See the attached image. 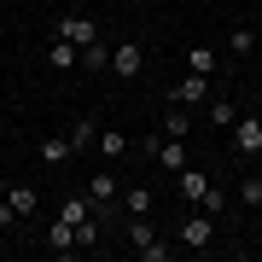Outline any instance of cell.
Segmentation results:
<instances>
[{
    "label": "cell",
    "mask_w": 262,
    "mask_h": 262,
    "mask_svg": "<svg viewBox=\"0 0 262 262\" xmlns=\"http://www.w3.org/2000/svg\"><path fill=\"white\" fill-rule=\"evenodd\" d=\"M146 151H151V163H158V169H169V175H181V169H187V146H181L175 134H158V140H146Z\"/></svg>",
    "instance_id": "1"
},
{
    "label": "cell",
    "mask_w": 262,
    "mask_h": 262,
    "mask_svg": "<svg viewBox=\"0 0 262 262\" xmlns=\"http://www.w3.org/2000/svg\"><path fill=\"white\" fill-rule=\"evenodd\" d=\"M175 239H181V245H192V251H204V245L215 239V215H210V210H198V215H187V222L175 227Z\"/></svg>",
    "instance_id": "2"
},
{
    "label": "cell",
    "mask_w": 262,
    "mask_h": 262,
    "mask_svg": "<svg viewBox=\"0 0 262 262\" xmlns=\"http://www.w3.org/2000/svg\"><path fill=\"white\" fill-rule=\"evenodd\" d=\"M233 151H239V158H256V151H262V117L256 111H245L233 122Z\"/></svg>",
    "instance_id": "3"
},
{
    "label": "cell",
    "mask_w": 262,
    "mask_h": 262,
    "mask_svg": "<svg viewBox=\"0 0 262 262\" xmlns=\"http://www.w3.org/2000/svg\"><path fill=\"white\" fill-rule=\"evenodd\" d=\"M169 99L175 105H210V76H198V70H187L175 88H169Z\"/></svg>",
    "instance_id": "4"
},
{
    "label": "cell",
    "mask_w": 262,
    "mask_h": 262,
    "mask_svg": "<svg viewBox=\"0 0 262 262\" xmlns=\"http://www.w3.org/2000/svg\"><path fill=\"white\" fill-rule=\"evenodd\" d=\"M140 64H146V47H140V41L111 47V76H122V82H128V76H140Z\"/></svg>",
    "instance_id": "5"
},
{
    "label": "cell",
    "mask_w": 262,
    "mask_h": 262,
    "mask_svg": "<svg viewBox=\"0 0 262 262\" xmlns=\"http://www.w3.org/2000/svg\"><path fill=\"white\" fill-rule=\"evenodd\" d=\"M53 35H64V41H76V47H88V41H99V29H94V18H82V12H76V18H58V24H53Z\"/></svg>",
    "instance_id": "6"
},
{
    "label": "cell",
    "mask_w": 262,
    "mask_h": 262,
    "mask_svg": "<svg viewBox=\"0 0 262 262\" xmlns=\"http://www.w3.org/2000/svg\"><path fill=\"white\" fill-rule=\"evenodd\" d=\"M169 181H175V192H181V198H192V204H198V198H204V192L215 187V181L204 175V169H192V163L181 169V175H169Z\"/></svg>",
    "instance_id": "7"
},
{
    "label": "cell",
    "mask_w": 262,
    "mask_h": 262,
    "mask_svg": "<svg viewBox=\"0 0 262 262\" xmlns=\"http://www.w3.org/2000/svg\"><path fill=\"white\" fill-rule=\"evenodd\" d=\"M47 64H53V70H82V47H76V41H64V35H53Z\"/></svg>",
    "instance_id": "8"
},
{
    "label": "cell",
    "mask_w": 262,
    "mask_h": 262,
    "mask_svg": "<svg viewBox=\"0 0 262 262\" xmlns=\"http://www.w3.org/2000/svg\"><path fill=\"white\" fill-rule=\"evenodd\" d=\"M35 158L58 169V163H70V158H76V146H70V134H47V140L35 146Z\"/></svg>",
    "instance_id": "9"
},
{
    "label": "cell",
    "mask_w": 262,
    "mask_h": 262,
    "mask_svg": "<svg viewBox=\"0 0 262 262\" xmlns=\"http://www.w3.org/2000/svg\"><path fill=\"white\" fill-rule=\"evenodd\" d=\"M88 215H94V198H88V192H70L64 204H58V222H70V227H82Z\"/></svg>",
    "instance_id": "10"
},
{
    "label": "cell",
    "mask_w": 262,
    "mask_h": 262,
    "mask_svg": "<svg viewBox=\"0 0 262 262\" xmlns=\"http://www.w3.org/2000/svg\"><path fill=\"white\" fill-rule=\"evenodd\" d=\"M122 187H117V175L111 169H94V175H88V198H94V204H111Z\"/></svg>",
    "instance_id": "11"
},
{
    "label": "cell",
    "mask_w": 262,
    "mask_h": 262,
    "mask_svg": "<svg viewBox=\"0 0 262 262\" xmlns=\"http://www.w3.org/2000/svg\"><path fill=\"white\" fill-rule=\"evenodd\" d=\"M0 198H6V204L18 210V215H35V204H41V192L29 187V181H18V187H6V192H0Z\"/></svg>",
    "instance_id": "12"
},
{
    "label": "cell",
    "mask_w": 262,
    "mask_h": 262,
    "mask_svg": "<svg viewBox=\"0 0 262 262\" xmlns=\"http://www.w3.org/2000/svg\"><path fill=\"white\" fill-rule=\"evenodd\" d=\"M47 251H53V256H70V251H76V227H70V222H53V227H47Z\"/></svg>",
    "instance_id": "13"
},
{
    "label": "cell",
    "mask_w": 262,
    "mask_h": 262,
    "mask_svg": "<svg viewBox=\"0 0 262 262\" xmlns=\"http://www.w3.org/2000/svg\"><path fill=\"white\" fill-rule=\"evenodd\" d=\"M82 70H111V47L105 41H88L82 47Z\"/></svg>",
    "instance_id": "14"
},
{
    "label": "cell",
    "mask_w": 262,
    "mask_h": 262,
    "mask_svg": "<svg viewBox=\"0 0 262 262\" xmlns=\"http://www.w3.org/2000/svg\"><path fill=\"white\" fill-rule=\"evenodd\" d=\"M94 151H99V158H122V151H128V140H122L117 128H99V140H94Z\"/></svg>",
    "instance_id": "15"
},
{
    "label": "cell",
    "mask_w": 262,
    "mask_h": 262,
    "mask_svg": "<svg viewBox=\"0 0 262 262\" xmlns=\"http://www.w3.org/2000/svg\"><path fill=\"white\" fill-rule=\"evenodd\" d=\"M94 140H99V122H94V117H82V122L70 128V146H76V151H88Z\"/></svg>",
    "instance_id": "16"
},
{
    "label": "cell",
    "mask_w": 262,
    "mask_h": 262,
    "mask_svg": "<svg viewBox=\"0 0 262 262\" xmlns=\"http://www.w3.org/2000/svg\"><path fill=\"white\" fill-rule=\"evenodd\" d=\"M151 239H158V227H151L146 215H128V245H134V251H140V245H151Z\"/></svg>",
    "instance_id": "17"
},
{
    "label": "cell",
    "mask_w": 262,
    "mask_h": 262,
    "mask_svg": "<svg viewBox=\"0 0 262 262\" xmlns=\"http://www.w3.org/2000/svg\"><path fill=\"white\" fill-rule=\"evenodd\" d=\"M227 53H233V58H245V53H256V29H233V35H227Z\"/></svg>",
    "instance_id": "18"
},
{
    "label": "cell",
    "mask_w": 262,
    "mask_h": 262,
    "mask_svg": "<svg viewBox=\"0 0 262 262\" xmlns=\"http://www.w3.org/2000/svg\"><path fill=\"white\" fill-rule=\"evenodd\" d=\"M187 70H198V76H215V53H210V47H187Z\"/></svg>",
    "instance_id": "19"
},
{
    "label": "cell",
    "mask_w": 262,
    "mask_h": 262,
    "mask_svg": "<svg viewBox=\"0 0 262 262\" xmlns=\"http://www.w3.org/2000/svg\"><path fill=\"white\" fill-rule=\"evenodd\" d=\"M187 128H192V111H187V105H175V111H169V122H163V134L187 140Z\"/></svg>",
    "instance_id": "20"
},
{
    "label": "cell",
    "mask_w": 262,
    "mask_h": 262,
    "mask_svg": "<svg viewBox=\"0 0 262 262\" xmlns=\"http://www.w3.org/2000/svg\"><path fill=\"white\" fill-rule=\"evenodd\" d=\"M210 122H215V128H233V122H239V105H227V99H210Z\"/></svg>",
    "instance_id": "21"
},
{
    "label": "cell",
    "mask_w": 262,
    "mask_h": 262,
    "mask_svg": "<svg viewBox=\"0 0 262 262\" xmlns=\"http://www.w3.org/2000/svg\"><path fill=\"white\" fill-rule=\"evenodd\" d=\"M151 204H158V198L146 187H128V215H151Z\"/></svg>",
    "instance_id": "22"
},
{
    "label": "cell",
    "mask_w": 262,
    "mask_h": 262,
    "mask_svg": "<svg viewBox=\"0 0 262 262\" xmlns=\"http://www.w3.org/2000/svg\"><path fill=\"white\" fill-rule=\"evenodd\" d=\"M94 245H99V222H94V215H88V222L76 227V251H94Z\"/></svg>",
    "instance_id": "23"
},
{
    "label": "cell",
    "mask_w": 262,
    "mask_h": 262,
    "mask_svg": "<svg viewBox=\"0 0 262 262\" xmlns=\"http://www.w3.org/2000/svg\"><path fill=\"white\" fill-rule=\"evenodd\" d=\"M198 210H210V215H222V210H227V198H222V187H210L204 198H198Z\"/></svg>",
    "instance_id": "24"
},
{
    "label": "cell",
    "mask_w": 262,
    "mask_h": 262,
    "mask_svg": "<svg viewBox=\"0 0 262 262\" xmlns=\"http://www.w3.org/2000/svg\"><path fill=\"white\" fill-rule=\"evenodd\" d=\"M12 222H24V215H18V210H12V204H6V198H0V233H12Z\"/></svg>",
    "instance_id": "25"
},
{
    "label": "cell",
    "mask_w": 262,
    "mask_h": 262,
    "mask_svg": "<svg viewBox=\"0 0 262 262\" xmlns=\"http://www.w3.org/2000/svg\"><path fill=\"white\" fill-rule=\"evenodd\" d=\"M0 140H6V117H0Z\"/></svg>",
    "instance_id": "26"
},
{
    "label": "cell",
    "mask_w": 262,
    "mask_h": 262,
    "mask_svg": "<svg viewBox=\"0 0 262 262\" xmlns=\"http://www.w3.org/2000/svg\"><path fill=\"white\" fill-rule=\"evenodd\" d=\"M256 210H262V198H256Z\"/></svg>",
    "instance_id": "27"
}]
</instances>
